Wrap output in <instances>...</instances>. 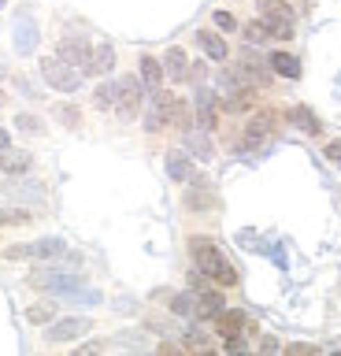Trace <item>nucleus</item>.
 <instances>
[{"mask_svg": "<svg viewBox=\"0 0 341 356\" xmlns=\"http://www.w3.org/2000/svg\"><path fill=\"white\" fill-rule=\"evenodd\" d=\"M34 44H38V26H34V19L23 15V19L15 22V49L19 52H30Z\"/></svg>", "mask_w": 341, "mask_h": 356, "instance_id": "f3484780", "label": "nucleus"}, {"mask_svg": "<svg viewBox=\"0 0 341 356\" xmlns=\"http://www.w3.org/2000/svg\"><path fill=\"white\" fill-rule=\"evenodd\" d=\"M190 249H193V260H197V267H201V275L215 278L219 286H234L238 282V271L223 260V252H219L208 238H190Z\"/></svg>", "mask_w": 341, "mask_h": 356, "instance_id": "f257e3e1", "label": "nucleus"}, {"mask_svg": "<svg viewBox=\"0 0 341 356\" xmlns=\"http://www.w3.org/2000/svg\"><path fill=\"white\" fill-rule=\"evenodd\" d=\"M245 312H238V308H223L215 316V334H223V338H234V334H241V327H245Z\"/></svg>", "mask_w": 341, "mask_h": 356, "instance_id": "ddd939ff", "label": "nucleus"}, {"mask_svg": "<svg viewBox=\"0 0 341 356\" xmlns=\"http://www.w3.org/2000/svg\"><path fill=\"white\" fill-rule=\"evenodd\" d=\"M115 67V49L112 44H101V49L93 52V60H90V71L93 74H108Z\"/></svg>", "mask_w": 341, "mask_h": 356, "instance_id": "5701e85b", "label": "nucleus"}, {"mask_svg": "<svg viewBox=\"0 0 341 356\" xmlns=\"http://www.w3.org/2000/svg\"><path fill=\"white\" fill-rule=\"evenodd\" d=\"M267 63H271V71L282 74V78H301V63H297V56H290V52H274Z\"/></svg>", "mask_w": 341, "mask_h": 356, "instance_id": "aec40b11", "label": "nucleus"}, {"mask_svg": "<svg viewBox=\"0 0 341 356\" xmlns=\"http://www.w3.org/2000/svg\"><path fill=\"white\" fill-rule=\"evenodd\" d=\"M41 74H45V82L52 89H60V93H74V89L82 86V71L71 63H63L60 56H52V60H41Z\"/></svg>", "mask_w": 341, "mask_h": 356, "instance_id": "7ed1b4c3", "label": "nucleus"}, {"mask_svg": "<svg viewBox=\"0 0 341 356\" xmlns=\"http://www.w3.org/2000/svg\"><path fill=\"white\" fill-rule=\"evenodd\" d=\"M285 353L290 356H315V353H323L319 345H304V341H297V345H285Z\"/></svg>", "mask_w": 341, "mask_h": 356, "instance_id": "2f4dec72", "label": "nucleus"}, {"mask_svg": "<svg viewBox=\"0 0 341 356\" xmlns=\"http://www.w3.org/2000/svg\"><path fill=\"white\" fill-rule=\"evenodd\" d=\"M141 82H145L149 93H156L160 82H163V63L152 60V56H145V60H141Z\"/></svg>", "mask_w": 341, "mask_h": 356, "instance_id": "412c9836", "label": "nucleus"}, {"mask_svg": "<svg viewBox=\"0 0 341 356\" xmlns=\"http://www.w3.org/2000/svg\"><path fill=\"white\" fill-rule=\"evenodd\" d=\"M271 115H256L249 122V130H245V149L249 152H256V149H263L267 145V138H271Z\"/></svg>", "mask_w": 341, "mask_h": 356, "instance_id": "9d476101", "label": "nucleus"}, {"mask_svg": "<svg viewBox=\"0 0 341 356\" xmlns=\"http://www.w3.org/2000/svg\"><path fill=\"white\" fill-rule=\"evenodd\" d=\"M85 330H93V323H90V319H82V316H71V319L52 323L49 341H74V338H82Z\"/></svg>", "mask_w": 341, "mask_h": 356, "instance_id": "6e6552de", "label": "nucleus"}, {"mask_svg": "<svg viewBox=\"0 0 341 356\" xmlns=\"http://www.w3.org/2000/svg\"><path fill=\"white\" fill-rule=\"evenodd\" d=\"M30 286L34 289H52V293H67V289L74 286H82L74 275H60V271H38V275H30Z\"/></svg>", "mask_w": 341, "mask_h": 356, "instance_id": "0eeeda50", "label": "nucleus"}, {"mask_svg": "<svg viewBox=\"0 0 341 356\" xmlns=\"http://www.w3.org/2000/svg\"><path fill=\"white\" fill-rule=\"evenodd\" d=\"M163 74H171L174 82H185V78H190V60H185L182 49H167V56H163Z\"/></svg>", "mask_w": 341, "mask_h": 356, "instance_id": "dca6fc26", "label": "nucleus"}, {"mask_svg": "<svg viewBox=\"0 0 341 356\" xmlns=\"http://www.w3.org/2000/svg\"><path fill=\"white\" fill-rule=\"evenodd\" d=\"M338 163H341V160H338Z\"/></svg>", "mask_w": 341, "mask_h": 356, "instance_id": "a19ab883", "label": "nucleus"}, {"mask_svg": "<svg viewBox=\"0 0 341 356\" xmlns=\"http://www.w3.org/2000/svg\"><path fill=\"white\" fill-rule=\"evenodd\" d=\"M56 115H60L63 122H67V127H78L82 111H78V108H71V104H60V108H56Z\"/></svg>", "mask_w": 341, "mask_h": 356, "instance_id": "7c9ffc66", "label": "nucleus"}, {"mask_svg": "<svg viewBox=\"0 0 341 356\" xmlns=\"http://www.w3.org/2000/svg\"><path fill=\"white\" fill-rule=\"evenodd\" d=\"M19 130H30V134H41V119L38 115H19Z\"/></svg>", "mask_w": 341, "mask_h": 356, "instance_id": "473e14b6", "label": "nucleus"}, {"mask_svg": "<svg viewBox=\"0 0 341 356\" xmlns=\"http://www.w3.org/2000/svg\"><path fill=\"white\" fill-rule=\"evenodd\" d=\"M63 252V241L60 238H45V241H34V245H19V249H8L12 260L19 256H34V260H49V256H60Z\"/></svg>", "mask_w": 341, "mask_h": 356, "instance_id": "1a4fd4ad", "label": "nucleus"}, {"mask_svg": "<svg viewBox=\"0 0 341 356\" xmlns=\"http://www.w3.org/2000/svg\"><path fill=\"white\" fill-rule=\"evenodd\" d=\"M215 204H219V200H215V193L204 182H193V189L185 193V208H190V211H212Z\"/></svg>", "mask_w": 341, "mask_h": 356, "instance_id": "2eb2a0df", "label": "nucleus"}, {"mask_svg": "<svg viewBox=\"0 0 341 356\" xmlns=\"http://www.w3.org/2000/svg\"><path fill=\"white\" fill-rule=\"evenodd\" d=\"M171 308L178 312V316H190V312L197 308V297H193V293H178V297L171 300Z\"/></svg>", "mask_w": 341, "mask_h": 356, "instance_id": "c85d7f7f", "label": "nucleus"}, {"mask_svg": "<svg viewBox=\"0 0 341 356\" xmlns=\"http://www.w3.org/2000/svg\"><path fill=\"white\" fill-rule=\"evenodd\" d=\"M60 60L71 63V67H78V71H90V60H93L90 41H85V38H63L60 41Z\"/></svg>", "mask_w": 341, "mask_h": 356, "instance_id": "39448f33", "label": "nucleus"}, {"mask_svg": "<svg viewBox=\"0 0 341 356\" xmlns=\"http://www.w3.org/2000/svg\"><path fill=\"white\" fill-rule=\"evenodd\" d=\"M93 104H97V108H115V86H112V82L97 86V97H93Z\"/></svg>", "mask_w": 341, "mask_h": 356, "instance_id": "bb28decb", "label": "nucleus"}, {"mask_svg": "<svg viewBox=\"0 0 341 356\" xmlns=\"http://www.w3.org/2000/svg\"><path fill=\"white\" fill-rule=\"evenodd\" d=\"M8 141H12V138H8V130H0V149H4Z\"/></svg>", "mask_w": 341, "mask_h": 356, "instance_id": "e433bc0d", "label": "nucleus"}, {"mask_svg": "<svg viewBox=\"0 0 341 356\" xmlns=\"http://www.w3.org/2000/svg\"><path fill=\"white\" fill-rule=\"evenodd\" d=\"M4 4H8V0H0V8H4Z\"/></svg>", "mask_w": 341, "mask_h": 356, "instance_id": "58836bf2", "label": "nucleus"}, {"mask_svg": "<svg viewBox=\"0 0 341 356\" xmlns=\"http://www.w3.org/2000/svg\"><path fill=\"white\" fill-rule=\"evenodd\" d=\"M290 119H293L304 134H319V130H323V127H319V119H315L308 108H293V111H290Z\"/></svg>", "mask_w": 341, "mask_h": 356, "instance_id": "b1692460", "label": "nucleus"}, {"mask_svg": "<svg viewBox=\"0 0 341 356\" xmlns=\"http://www.w3.org/2000/svg\"><path fill=\"white\" fill-rule=\"evenodd\" d=\"M197 44H201L204 56H212V60H226V41L219 38V33L201 30V33H197Z\"/></svg>", "mask_w": 341, "mask_h": 356, "instance_id": "a211bd4d", "label": "nucleus"}, {"mask_svg": "<svg viewBox=\"0 0 341 356\" xmlns=\"http://www.w3.org/2000/svg\"><path fill=\"white\" fill-rule=\"evenodd\" d=\"M215 26H223V30H234V26H238V19L230 15V11H215Z\"/></svg>", "mask_w": 341, "mask_h": 356, "instance_id": "72a5a7b5", "label": "nucleus"}, {"mask_svg": "<svg viewBox=\"0 0 341 356\" xmlns=\"http://www.w3.org/2000/svg\"><path fill=\"white\" fill-rule=\"evenodd\" d=\"M267 38H271L267 22H249V26H245V41H252V44H263Z\"/></svg>", "mask_w": 341, "mask_h": 356, "instance_id": "cd10ccee", "label": "nucleus"}, {"mask_svg": "<svg viewBox=\"0 0 341 356\" xmlns=\"http://www.w3.org/2000/svg\"><path fill=\"white\" fill-rule=\"evenodd\" d=\"M256 8H260L263 22H267L271 38H278V41L293 38V8H290V0H256Z\"/></svg>", "mask_w": 341, "mask_h": 356, "instance_id": "f03ea898", "label": "nucleus"}, {"mask_svg": "<svg viewBox=\"0 0 341 356\" xmlns=\"http://www.w3.org/2000/svg\"><path fill=\"white\" fill-rule=\"evenodd\" d=\"M0 104H4V93H0Z\"/></svg>", "mask_w": 341, "mask_h": 356, "instance_id": "ea45409f", "label": "nucleus"}, {"mask_svg": "<svg viewBox=\"0 0 341 356\" xmlns=\"http://www.w3.org/2000/svg\"><path fill=\"white\" fill-rule=\"evenodd\" d=\"M171 104H174V93H167V89H156V93H152V104H149V115H145V130L167 127Z\"/></svg>", "mask_w": 341, "mask_h": 356, "instance_id": "423d86ee", "label": "nucleus"}, {"mask_svg": "<svg viewBox=\"0 0 341 356\" xmlns=\"http://www.w3.org/2000/svg\"><path fill=\"white\" fill-rule=\"evenodd\" d=\"M193 312H197L201 319H215L219 312H223V297L212 293V289H204V293L197 297V308H193Z\"/></svg>", "mask_w": 341, "mask_h": 356, "instance_id": "4be33fe9", "label": "nucleus"}, {"mask_svg": "<svg viewBox=\"0 0 341 356\" xmlns=\"http://www.w3.org/2000/svg\"><path fill=\"white\" fill-rule=\"evenodd\" d=\"M197 122H201L204 130H212L219 122V100H215V93H208V89L197 93Z\"/></svg>", "mask_w": 341, "mask_h": 356, "instance_id": "9b49d317", "label": "nucleus"}, {"mask_svg": "<svg viewBox=\"0 0 341 356\" xmlns=\"http://www.w3.org/2000/svg\"><path fill=\"white\" fill-rule=\"evenodd\" d=\"M167 175L174 178V182H190V178H193L190 156H185V152H171V156H167Z\"/></svg>", "mask_w": 341, "mask_h": 356, "instance_id": "6ab92c4d", "label": "nucleus"}, {"mask_svg": "<svg viewBox=\"0 0 341 356\" xmlns=\"http://www.w3.org/2000/svg\"><path fill=\"white\" fill-rule=\"evenodd\" d=\"M0 78H4V63H0Z\"/></svg>", "mask_w": 341, "mask_h": 356, "instance_id": "4c0bfd02", "label": "nucleus"}, {"mask_svg": "<svg viewBox=\"0 0 341 356\" xmlns=\"http://www.w3.org/2000/svg\"><path fill=\"white\" fill-rule=\"evenodd\" d=\"M185 149H190L197 160H212L215 156V145H212V138H208L204 127L201 130H185Z\"/></svg>", "mask_w": 341, "mask_h": 356, "instance_id": "4468645a", "label": "nucleus"}, {"mask_svg": "<svg viewBox=\"0 0 341 356\" xmlns=\"http://www.w3.org/2000/svg\"><path fill=\"white\" fill-rule=\"evenodd\" d=\"M141 97H145V82L134 74H123L115 82V111L123 119H134L138 115V108H141Z\"/></svg>", "mask_w": 341, "mask_h": 356, "instance_id": "20e7f679", "label": "nucleus"}, {"mask_svg": "<svg viewBox=\"0 0 341 356\" xmlns=\"http://www.w3.org/2000/svg\"><path fill=\"white\" fill-rule=\"evenodd\" d=\"M260 349H263V353H278V341H274V338H263Z\"/></svg>", "mask_w": 341, "mask_h": 356, "instance_id": "c9c22d12", "label": "nucleus"}, {"mask_svg": "<svg viewBox=\"0 0 341 356\" xmlns=\"http://www.w3.org/2000/svg\"><path fill=\"white\" fill-rule=\"evenodd\" d=\"M185 349H190V353H212L215 345H212V338H204L201 330H190V334H185Z\"/></svg>", "mask_w": 341, "mask_h": 356, "instance_id": "a878e982", "label": "nucleus"}, {"mask_svg": "<svg viewBox=\"0 0 341 356\" xmlns=\"http://www.w3.org/2000/svg\"><path fill=\"white\" fill-rule=\"evenodd\" d=\"M326 156H330V160H341V141H330L326 145Z\"/></svg>", "mask_w": 341, "mask_h": 356, "instance_id": "f704fd0d", "label": "nucleus"}, {"mask_svg": "<svg viewBox=\"0 0 341 356\" xmlns=\"http://www.w3.org/2000/svg\"><path fill=\"white\" fill-rule=\"evenodd\" d=\"M52 312H56L52 305H34V308H26V319H30V323H49Z\"/></svg>", "mask_w": 341, "mask_h": 356, "instance_id": "c756f323", "label": "nucleus"}, {"mask_svg": "<svg viewBox=\"0 0 341 356\" xmlns=\"http://www.w3.org/2000/svg\"><path fill=\"white\" fill-rule=\"evenodd\" d=\"M167 122H174L178 130H190V104L174 97V104H171V119H167Z\"/></svg>", "mask_w": 341, "mask_h": 356, "instance_id": "393cba45", "label": "nucleus"}, {"mask_svg": "<svg viewBox=\"0 0 341 356\" xmlns=\"http://www.w3.org/2000/svg\"><path fill=\"white\" fill-rule=\"evenodd\" d=\"M0 171L4 175H23V171H30V152L26 149H0Z\"/></svg>", "mask_w": 341, "mask_h": 356, "instance_id": "f8f14e48", "label": "nucleus"}]
</instances>
